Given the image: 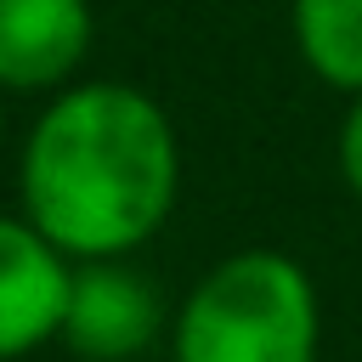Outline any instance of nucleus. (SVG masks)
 Here are the masks:
<instances>
[{"label": "nucleus", "mask_w": 362, "mask_h": 362, "mask_svg": "<svg viewBox=\"0 0 362 362\" xmlns=\"http://www.w3.org/2000/svg\"><path fill=\"white\" fill-rule=\"evenodd\" d=\"M339 175H345L351 192L362 198V96H351L345 124H339Z\"/></svg>", "instance_id": "nucleus-7"}, {"label": "nucleus", "mask_w": 362, "mask_h": 362, "mask_svg": "<svg viewBox=\"0 0 362 362\" xmlns=\"http://www.w3.org/2000/svg\"><path fill=\"white\" fill-rule=\"evenodd\" d=\"M90 40V0H0V90H62Z\"/></svg>", "instance_id": "nucleus-5"}, {"label": "nucleus", "mask_w": 362, "mask_h": 362, "mask_svg": "<svg viewBox=\"0 0 362 362\" xmlns=\"http://www.w3.org/2000/svg\"><path fill=\"white\" fill-rule=\"evenodd\" d=\"M317 283L283 249H238L215 260L170 322L175 362H317Z\"/></svg>", "instance_id": "nucleus-2"}, {"label": "nucleus", "mask_w": 362, "mask_h": 362, "mask_svg": "<svg viewBox=\"0 0 362 362\" xmlns=\"http://www.w3.org/2000/svg\"><path fill=\"white\" fill-rule=\"evenodd\" d=\"M0 136H6V113H0Z\"/></svg>", "instance_id": "nucleus-8"}, {"label": "nucleus", "mask_w": 362, "mask_h": 362, "mask_svg": "<svg viewBox=\"0 0 362 362\" xmlns=\"http://www.w3.org/2000/svg\"><path fill=\"white\" fill-rule=\"evenodd\" d=\"M17 192L23 221L40 226L68 260H124L175 209V124L136 85H68L45 102L23 141Z\"/></svg>", "instance_id": "nucleus-1"}, {"label": "nucleus", "mask_w": 362, "mask_h": 362, "mask_svg": "<svg viewBox=\"0 0 362 362\" xmlns=\"http://www.w3.org/2000/svg\"><path fill=\"white\" fill-rule=\"evenodd\" d=\"M164 328L158 288L124 260H79L62 311V345L85 362H130Z\"/></svg>", "instance_id": "nucleus-3"}, {"label": "nucleus", "mask_w": 362, "mask_h": 362, "mask_svg": "<svg viewBox=\"0 0 362 362\" xmlns=\"http://www.w3.org/2000/svg\"><path fill=\"white\" fill-rule=\"evenodd\" d=\"M74 260L23 215H0V362L62 339Z\"/></svg>", "instance_id": "nucleus-4"}, {"label": "nucleus", "mask_w": 362, "mask_h": 362, "mask_svg": "<svg viewBox=\"0 0 362 362\" xmlns=\"http://www.w3.org/2000/svg\"><path fill=\"white\" fill-rule=\"evenodd\" d=\"M294 45L322 85L362 96V0H294Z\"/></svg>", "instance_id": "nucleus-6"}]
</instances>
